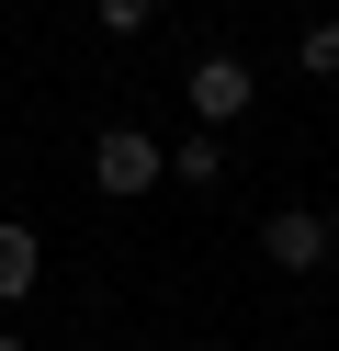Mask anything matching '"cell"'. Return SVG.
Returning <instances> with one entry per match:
<instances>
[{
    "instance_id": "obj_6",
    "label": "cell",
    "mask_w": 339,
    "mask_h": 351,
    "mask_svg": "<svg viewBox=\"0 0 339 351\" xmlns=\"http://www.w3.org/2000/svg\"><path fill=\"white\" fill-rule=\"evenodd\" d=\"M305 80H339V23H305Z\"/></svg>"
},
{
    "instance_id": "obj_4",
    "label": "cell",
    "mask_w": 339,
    "mask_h": 351,
    "mask_svg": "<svg viewBox=\"0 0 339 351\" xmlns=\"http://www.w3.org/2000/svg\"><path fill=\"white\" fill-rule=\"evenodd\" d=\"M45 283V250H34V227H12V215H0V306H23Z\"/></svg>"
},
{
    "instance_id": "obj_7",
    "label": "cell",
    "mask_w": 339,
    "mask_h": 351,
    "mask_svg": "<svg viewBox=\"0 0 339 351\" xmlns=\"http://www.w3.org/2000/svg\"><path fill=\"white\" fill-rule=\"evenodd\" d=\"M147 12H170V0H102V34H136Z\"/></svg>"
},
{
    "instance_id": "obj_3",
    "label": "cell",
    "mask_w": 339,
    "mask_h": 351,
    "mask_svg": "<svg viewBox=\"0 0 339 351\" xmlns=\"http://www.w3.org/2000/svg\"><path fill=\"white\" fill-rule=\"evenodd\" d=\"M260 261H271V272H316V261H328V215L283 204V215L260 227Z\"/></svg>"
},
{
    "instance_id": "obj_5",
    "label": "cell",
    "mask_w": 339,
    "mask_h": 351,
    "mask_svg": "<svg viewBox=\"0 0 339 351\" xmlns=\"http://www.w3.org/2000/svg\"><path fill=\"white\" fill-rule=\"evenodd\" d=\"M170 182H192V193H203V182H226V147H215V136H181V159H170Z\"/></svg>"
},
{
    "instance_id": "obj_8",
    "label": "cell",
    "mask_w": 339,
    "mask_h": 351,
    "mask_svg": "<svg viewBox=\"0 0 339 351\" xmlns=\"http://www.w3.org/2000/svg\"><path fill=\"white\" fill-rule=\"evenodd\" d=\"M0 351H23V340H12V328H0Z\"/></svg>"
},
{
    "instance_id": "obj_1",
    "label": "cell",
    "mask_w": 339,
    "mask_h": 351,
    "mask_svg": "<svg viewBox=\"0 0 339 351\" xmlns=\"http://www.w3.org/2000/svg\"><path fill=\"white\" fill-rule=\"evenodd\" d=\"M170 182V147L147 136V125H102L90 136V193H113V204H136V193Z\"/></svg>"
},
{
    "instance_id": "obj_2",
    "label": "cell",
    "mask_w": 339,
    "mask_h": 351,
    "mask_svg": "<svg viewBox=\"0 0 339 351\" xmlns=\"http://www.w3.org/2000/svg\"><path fill=\"white\" fill-rule=\"evenodd\" d=\"M181 91H192V114H203V125H238L249 102H260V80H249V57H226V46H215V57H192V80H181Z\"/></svg>"
}]
</instances>
